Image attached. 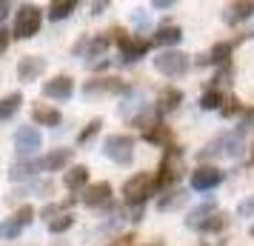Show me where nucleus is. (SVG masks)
I'll use <instances>...</instances> for the list:
<instances>
[{"mask_svg":"<svg viewBox=\"0 0 254 246\" xmlns=\"http://www.w3.org/2000/svg\"><path fill=\"white\" fill-rule=\"evenodd\" d=\"M180 172H183V149L180 146H166V155H163L157 177H154V189L174 186L180 180Z\"/></svg>","mask_w":254,"mask_h":246,"instance_id":"nucleus-1","label":"nucleus"},{"mask_svg":"<svg viewBox=\"0 0 254 246\" xmlns=\"http://www.w3.org/2000/svg\"><path fill=\"white\" fill-rule=\"evenodd\" d=\"M40 23H43V12L32 6V3H23L17 6V17H14V37L17 40H29L40 32Z\"/></svg>","mask_w":254,"mask_h":246,"instance_id":"nucleus-2","label":"nucleus"},{"mask_svg":"<svg viewBox=\"0 0 254 246\" xmlns=\"http://www.w3.org/2000/svg\"><path fill=\"white\" fill-rule=\"evenodd\" d=\"M103 155L120 166H128L134 158V138L131 135H109L103 141Z\"/></svg>","mask_w":254,"mask_h":246,"instance_id":"nucleus-3","label":"nucleus"},{"mask_svg":"<svg viewBox=\"0 0 254 246\" xmlns=\"http://www.w3.org/2000/svg\"><path fill=\"white\" fill-rule=\"evenodd\" d=\"M149 195H154V177L149 172H140L123 183V198H126L128 206H143V200Z\"/></svg>","mask_w":254,"mask_h":246,"instance_id":"nucleus-4","label":"nucleus"},{"mask_svg":"<svg viewBox=\"0 0 254 246\" xmlns=\"http://www.w3.org/2000/svg\"><path fill=\"white\" fill-rule=\"evenodd\" d=\"M189 55L183 52H177V49H169V52H160L157 58H154V69L166 75V78H180L186 69H189Z\"/></svg>","mask_w":254,"mask_h":246,"instance_id":"nucleus-5","label":"nucleus"},{"mask_svg":"<svg viewBox=\"0 0 254 246\" xmlns=\"http://www.w3.org/2000/svg\"><path fill=\"white\" fill-rule=\"evenodd\" d=\"M112 37L120 43V52H123V60H126V63H134V60H140L149 52V40H143V37H128L123 29H115Z\"/></svg>","mask_w":254,"mask_h":246,"instance_id":"nucleus-6","label":"nucleus"},{"mask_svg":"<svg viewBox=\"0 0 254 246\" xmlns=\"http://www.w3.org/2000/svg\"><path fill=\"white\" fill-rule=\"evenodd\" d=\"M40 143H43V138H40V132L35 126H20V129L14 132V149H17V155L37 152Z\"/></svg>","mask_w":254,"mask_h":246,"instance_id":"nucleus-7","label":"nucleus"},{"mask_svg":"<svg viewBox=\"0 0 254 246\" xmlns=\"http://www.w3.org/2000/svg\"><path fill=\"white\" fill-rule=\"evenodd\" d=\"M43 94L52 97V100H69L71 94H74V81H71L69 75H58V78L43 83Z\"/></svg>","mask_w":254,"mask_h":246,"instance_id":"nucleus-8","label":"nucleus"},{"mask_svg":"<svg viewBox=\"0 0 254 246\" xmlns=\"http://www.w3.org/2000/svg\"><path fill=\"white\" fill-rule=\"evenodd\" d=\"M220 180H223V172L214 169V166H200V169L191 172V189H197V192H208V189L217 186Z\"/></svg>","mask_w":254,"mask_h":246,"instance_id":"nucleus-9","label":"nucleus"},{"mask_svg":"<svg viewBox=\"0 0 254 246\" xmlns=\"http://www.w3.org/2000/svg\"><path fill=\"white\" fill-rule=\"evenodd\" d=\"M43 72H46V58H40V55H29V58H23L17 63V78L23 83L37 81Z\"/></svg>","mask_w":254,"mask_h":246,"instance_id":"nucleus-10","label":"nucleus"},{"mask_svg":"<svg viewBox=\"0 0 254 246\" xmlns=\"http://www.w3.org/2000/svg\"><path fill=\"white\" fill-rule=\"evenodd\" d=\"M128 86L120 78H94L83 83V94H100V92H126Z\"/></svg>","mask_w":254,"mask_h":246,"instance_id":"nucleus-11","label":"nucleus"},{"mask_svg":"<svg viewBox=\"0 0 254 246\" xmlns=\"http://www.w3.org/2000/svg\"><path fill=\"white\" fill-rule=\"evenodd\" d=\"M109 198H112V183L100 180V183H92V186L83 189V198L80 200L86 203V206H106Z\"/></svg>","mask_w":254,"mask_h":246,"instance_id":"nucleus-12","label":"nucleus"},{"mask_svg":"<svg viewBox=\"0 0 254 246\" xmlns=\"http://www.w3.org/2000/svg\"><path fill=\"white\" fill-rule=\"evenodd\" d=\"M254 14V0H237V3H229L226 9H223V20L229 26L240 23L246 17H252Z\"/></svg>","mask_w":254,"mask_h":246,"instance_id":"nucleus-13","label":"nucleus"},{"mask_svg":"<svg viewBox=\"0 0 254 246\" xmlns=\"http://www.w3.org/2000/svg\"><path fill=\"white\" fill-rule=\"evenodd\" d=\"M69 161H71V149H52L37 166L43 172H60L63 166H69Z\"/></svg>","mask_w":254,"mask_h":246,"instance_id":"nucleus-14","label":"nucleus"},{"mask_svg":"<svg viewBox=\"0 0 254 246\" xmlns=\"http://www.w3.org/2000/svg\"><path fill=\"white\" fill-rule=\"evenodd\" d=\"M211 215H217V206H214V203H203V206H197V209L189 212L186 226H189V229H203V223H206Z\"/></svg>","mask_w":254,"mask_h":246,"instance_id":"nucleus-15","label":"nucleus"},{"mask_svg":"<svg viewBox=\"0 0 254 246\" xmlns=\"http://www.w3.org/2000/svg\"><path fill=\"white\" fill-rule=\"evenodd\" d=\"M63 183H66V189H71V192H77V189H86V183H89V169L86 166H71L69 172L63 175Z\"/></svg>","mask_w":254,"mask_h":246,"instance_id":"nucleus-16","label":"nucleus"},{"mask_svg":"<svg viewBox=\"0 0 254 246\" xmlns=\"http://www.w3.org/2000/svg\"><path fill=\"white\" fill-rule=\"evenodd\" d=\"M32 120L40 123V126H60V112L58 109H52V106H35L32 109Z\"/></svg>","mask_w":254,"mask_h":246,"instance_id":"nucleus-17","label":"nucleus"},{"mask_svg":"<svg viewBox=\"0 0 254 246\" xmlns=\"http://www.w3.org/2000/svg\"><path fill=\"white\" fill-rule=\"evenodd\" d=\"M180 40H183V29L180 26H160L154 32V43H160V46H177Z\"/></svg>","mask_w":254,"mask_h":246,"instance_id":"nucleus-18","label":"nucleus"},{"mask_svg":"<svg viewBox=\"0 0 254 246\" xmlns=\"http://www.w3.org/2000/svg\"><path fill=\"white\" fill-rule=\"evenodd\" d=\"M23 103V94L20 92H12L6 94V97H0V120H9V117L17 115V109Z\"/></svg>","mask_w":254,"mask_h":246,"instance_id":"nucleus-19","label":"nucleus"},{"mask_svg":"<svg viewBox=\"0 0 254 246\" xmlns=\"http://www.w3.org/2000/svg\"><path fill=\"white\" fill-rule=\"evenodd\" d=\"M143 138L149 143H154V146H172V132L166 129L163 123H157V126H151V129L143 132Z\"/></svg>","mask_w":254,"mask_h":246,"instance_id":"nucleus-20","label":"nucleus"},{"mask_svg":"<svg viewBox=\"0 0 254 246\" xmlns=\"http://www.w3.org/2000/svg\"><path fill=\"white\" fill-rule=\"evenodd\" d=\"M180 103H183V92H180V89L169 86V89L160 92V112H172V109H177Z\"/></svg>","mask_w":254,"mask_h":246,"instance_id":"nucleus-21","label":"nucleus"},{"mask_svg":"<svg viewBox=\"0 0 254 246\" xmlns=\"http://www.w3.org/2000/svg\"><path fill=\"white\" fill-rule=\"evenodd\" d=\"M74 9H77L74 0H55V3L49 6V17H52V20H66Z\"/></svg>","mask_w":254,"mask_h":246,"instance_id":"nucleus-22","label":"nucleus"},{"mask_svg":"<svg viewBox=\"0 0 254 246\" xmlns=\"http://www.w3.org/2000/svg\"><path fill=\"white\" fill-rule=\"evenodd\" d=\"M186 192H180V189H174V192H169V195H163L160 200H157V209L160 212H169V209H177V206H183L186 203Z\"/></svg>","mask_w":254,"mask_h":246,"instance_id":"nucleus-23","label":"nucleus"},{"mask_svg":"<svg viewBox=\"0 0 254 246\" xmlns=\"http://www.w3.org/2000/svg\"><path fill=\"white\" fill-rule=\"evenodd\" d=\"M243 149H246V146H243V138L237 132H234V135H223V155H226V158H240Z\"/></svg>","mask_w":254,"mask_h":246,"instance_id":"nucleus-24","label":"nucleus"},{"mask_svg":"<svg viewBox=\"0 0 254 246\" xmlns=\"http://www.w3.org/2000/svg\"><path fill=\"white\" fill-rule=\"evenodd\" d=\"M231 49H234V43H229V40H220V43H214V46H211V52H208V63H226V60L231 58Z\"/></svg>","mask_w":254,"mask_h":246,"instance_id":"nucleus-25","label":"nucleus"},{"mask_svg":"<svg viewBox=\"0 0 254 246\" xmlns=\"http://www.w3.org/2000/svg\"><path fill=\"white\" fill-rule=\"evenodd\" d=\"M71 226H74V218H71L69 212H63V215H58V218L49 221V232L52 235H63V232H69Z\"/></svg>","mask_w":254,"mask_h":246,"instance_id":"nucleus-26","label":"nucleus"},{"mask_svg":"<svg viewBox=\"0 0 254 246\" xmlns=\"http://www.w3.org/2000/svg\"><path fill=\"white\" fill-rule=\"evenodd\" d=\"M220 103H226V97H223L220 89H208V92H203V97H200V109H206V112L220 109Z\"/></svg>","mask_w":254,"mask_h":246,"instance_id":"nucleus-27","label":"nucleus"},{"mask_svg":"<svg viewBox=\"0 0 254 246\" xmlns=\"http://www.w3.org/2000/svg\"><path fill=\"white\" fill-rule=\"evenodd\" d=\"M37 169H40L37 164H14L12 169H9V175H12V180H23V177L35 175Z\"/></svg>","mask_w":254,"mask_h":246,"instance_id":"nucleus-28","label":"nucleus"},{"mask_svg":"<svg viewBox=\"0 0 254 246\" xmlns=\"http://www.w3.org/2000/svg\"><path fill=\"white\" fill-rule=\"evenodd\" d=\"M100 126H103V120H100V117H94V120H89V123H86V129L80 132V135H77V143H89L94 138V135H97V132H100Z\"/></svg>","mask_w":254,"mask_h":246,"instance_id":"nucleus-29","label":"nucleus"},{"mask_svg":"<svg viewBox=\"0 0 254 246\" xmlns=\"http://www.w3.org/2000/svg\"><path fill=\"white\" fill-rule=\"evenodd\" d=\"M20 232H23V226L14 221V218H9V221L0 223V238H17Z\"/></svg>","mask_w":254,"mask_h":246,"instance_id":"nucleus-30","label":"nucleus"},{"mask_svg":"<svg viewBox=\"0 0 254 246\" xmlns=\"http://www.w3.org/2000/svg\"><path fill=\"white\" fill-rule=\"evenodd\" d=\"M254 129V109H243V117H240V123H237V135H246V132H252Z\"/></svg>","mask_w":254,"mask_h":246,"instance_id":"nucleus-31","label":"nucleus"},{"mask_svg":"<svg viewBox=\"0 0 254 246\" xmlns=\"http://www.w3.org/2000/svg\"><path fill=\"white\" fill-rule=\"evenodd\" d=\"M223 226H226V215H220L217 212V215H211V218L203 223V232H220Z\"/></svg>","mask_w":254,"mask_h":246,"instance_id":"nucleus-32","label":"nucleus"},{"mask_svg":"<svg viewBox=\"0 0 254 246\" xmlns=\"http://www.w3.org/2000/svg\"><path fill=\"white\" fill-rule=\"evenodd\" d=\"M12 218H14V221H17V223H20V226L26 229V226L32 223V218H35V209H32V206H20V209L14 212Z\"/></svg>","mask_w":254,"mask_h":246,"instance_id":"nucleus-33","label":"nucleus"},{"mask_svg":"<svg viewBox=\"0 0 254 246\" xmlns=\"http://www.w3.org/2000/svg\"><path fill=\"white\" fill-rule=\"evenodd\" d=\"M237 112H243V106L237 97H229V103L223 106V117H231V115H237Z\"/></svg>","mask_w":254,"mask_h":246,"instance_id":"nucleus-34","label":"nucleus"},{"mask_svg":"<svg viewBox=\"0 0 254 246\" xmlns=\"http://www.w3.org/2000/svg\"><path fill=\"white\" fill-rule=\"evenodd\" d=\"M237 212H240L243 218H249V215H254V200H243L240 206H237Z\"/></svg>","mask_w":254,"mask_h":246,"instance_id":"nucleus-35","label":"nucleus"},{"mask_svg":"<svg viewBox=\"0 0 254 246\" xmlns=\"http://www.w3.org/2000/svg\"><path fill=\"white\" fill-rule=\"evenodd\" d=\"M6 49H9V32H6V29H0V55H3Z\"/></svg>","mask_w":254,"mask_h":246,"instance_id":"nucleus-36","label":"nucleus"},{"mask_svg":"<svg viewBox=\"0 0 254 246\" xmlns=\"http://www.w3.org/2000/svg\"><path fill=\"white\" fill-rule=\"evenodd\" d=\"M12 12V3H6V0H0V23L6 20V14Z\"/></svg>","mask_w":254,"mask_h":246,"instance_id":"nucleus-37","label":"nucleus"},{"mask_svg":"<svg viewBox=\"0 0 254 246\" xmlns=\"http://www.w3.org/2000/svg\"><path fill=\"white\" fill-rule=\"evenodd\" d=\"M103 9H109V3H106V0H100V3H92V14H100Z\"/></svg>","mask_w":254,"mask_h":246,"instance_id":"nucleus-38","label":"nucleus"},{"mask_svg":"<svg viewBox=\"0 0 254 246\" xmlns=\"http://www.w3.org/2000/svg\"><path fill=\"white\" fill-rule=\"evenodd\" d=\"M151 6H154V9H172L174 3H172V0H154Z\"/></svg>","mask_w":254,"mask_h":246,"instance_id":"nucleus-39","label":"nucleus"},{"mask_svg":"<svg viewBox=\"0 0 254 246\" xmlns=\"http://www.w3.org/2000/svg\"><path fill=\"white\" fill-rule=\"evenodd\" d=\"M146 246H163V241H154V244H146Z\"/></svg>","mask_w":254,"mask_h":246,"instance_id":"nucleus-40","label":"nucleus"},{"mask_svg":"<svg viewBox=\"0 0 254 246\" xmlns=\"http://www.w3.org/2000/svg\"><path fill=\"white\" fill-rule=\"evenodd\" d=\"M252 164H254V146H252Z\"/></svg>","mask_w":254,"mask_h":246,"instance_id":"nucleus-41","label":"nucleus"},{"mask_svg":"<svg viewBox=\"0 0 254 246\" xmlns=\"http://www.w3.org/2000/svg\"><path fill=\"white\" fill-rule=\"evenodd\" d=\"M252 238H254V226H252Z\"/></svg>","mask_w":254,"mask_h":246,"instance_id":"nucleus-42","label":"nucleus"}]
</instances>
